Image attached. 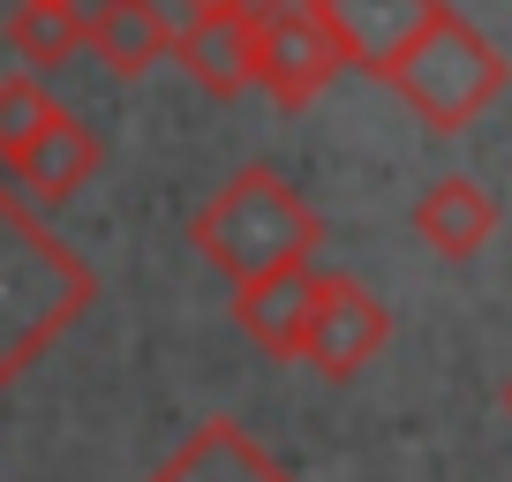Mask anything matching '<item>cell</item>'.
I'll return each mask as SVG.
<instances>
[{"label":"cell","instance_id":"1","mask_svg":"<svg viewBox=\"0 0 512 482\" xmlns=\"http://www.w3.org/2000/svg\"><path fill=\"white\" fill-rule=\"evenodd\" d=\"M91 302V264L38 219L16 181H0V385H16L68 324H83Z\"/></svg>","mask_w":512,"mask_h":482},{"label":"cell","instance_id":"2","mask_svg":"<svg viewBox=\"0 0 512 482\" xmlns=\"http://www.w3.org/2000/svg\"><path fill=\"white\" fill-rule=\"evenodd\" d=\"M189 241L211 272H226V287H256L272 272H302L317 257L324 226L279 166H234L189 219Z\"/></svg>","mask_w":512,"mask_h":482},{"label":"cell","instance_id":"3","mask_svg":"<svg viewBox=\"0 0 512 482\" xmlns=\"http://www.w3.org/2000/svg\"><path fill=\"white\" fill-rule=\"evenodd\" d=\"M377 83H392L400 106L415 113V121H430L437 136H460L467 121L512 83V61H505V46H497L490 31H475L460 8H445Z\"/></svg>","mask_w":512,"mask_h":482},{"label":"cell","instance_id":"4","mask_svg":"<svg viewBox=\"0 0 512 482\" xmlns=\"http://www.w3.org/2000/svg\"><path fill=\"white\" fill-rule=\"evenodd\" d=\"M256 91H272V106H309L324 83L347 68V46L332 31L324 0H256Z\"/></svg>","mask_w":512,"mask_h":482},{"label":"cell","instance_id":"5","mask_svg":"<svg viewBox=\"0 0 512 482\" xmlns=\"http://www.w3.org/2000/svg\"><path fill=\"white\" fill-rule=\"evenodd\" d=\"M384 339H392V309H384L377 294L362 287V279L324 272L317 324H309V347H302L309 370H324V377H354V370H369V362L384 354Z\"/></svg>","mask_w":512,"mask_h":482},{"label":"cell","instance_id":"6","mask_svg":"<svg viewBox=\"0 0 512 482\" xmlns=\"http://www.w3.org/2000/svg\"><path fill=\"white\" fill-rule=\"evenodd\" d=\"M317 294H324V272H317V264H302V272H272V279H256V287H234V324H241L264 354L302 362L309 324H317Z\"/></svg>","mask_w":512,"mask_h":482},{"label":"cell","instance_id":"7","mask_svg":"<svg viewBox=\"0 0 512 482\" xmlns=\"http://www.w3.org/2000/svg\"><path fill=\"white\" fill-rule=\"evenodd\" d=\"M324 8H332V31L347 46V68H369V76H384L445 16V0H324Z\"/></svg>","mask_w":512,"mask_h":482},{"label":"cell","instance_id":"8","mask_svg":"<svg viewBox=\"0 0 512 482\" xmlns=\"http://www.w3.org/2000/svg\"><path fill=\"white\" fill-rule=\"evenodd\" d=\"M174 61L189 68L204 91L234 98L256 83V16L249 8H204V16H181Z\"/></svg>","mask_w":512,"mask_h":482},{"label":"cell","instance_id":"9","mask_svg":"<svg viewBox=\"0 0 512 482\" xmlns=\"http://www.w3.org/2000/svg\"><path fill=\"white\" fill-rule=\"evenodd\" d=\"M151 482H294V475H287L264 445H256L241 422L211 415V422H196V430L181 437V452H174Z\"/></svg>","mask_w":512,"mask_h":482},{"label":"cell","instance_id":"10","mask_svg":"<svg viewBox=\"0 0 512 482\" xmlns=\"http://www.w3.org/2000/svg\"><path fill=\"white\" fill-rule=\"evenodd\" d=\"M83 23H91V53L113 68V76L159 68L166 53H174V38H181V23L166 16L159 0H91Z\"/></svg>","mask_w":512,"mask_h":482},{"label":"cell","instance_id":"11","mask_svg":"<svg viewBox=\"0 0 512 482\" xmlns=\"http://www.w3.org/2000/svg\"><path fill=\"white\" fill-rule=\"evenodd\" d=\"M8 174H16V189L31 196V204H68V196H83V189H91V174H98V136L61 106L46 129H38V144L23 151Z\"/></svg>","mask_w":512,"mask_h":482},{"label":"cell","instance_id":"12","mask_svg":"<svg viewBox=\"0 0 512 482\" xmlns=\"http://www.w3.org/2000/svg\"><path fill=\"white\" fill-rule=\"evenodd\" d=\"M415 234L430 241L437 257H475V249H490V234H497L490 189H482L475 174H437L430 189L415 196Z\"/></svg>","mask_w":512,"mask_h":482},{"label":"cell","instance_id":"13","mask_svg":"<svg viewBox=\"0 0 512 482\" xmlns=\"http://www.w3.org/2000/svg\"><path fill=\"white\" fill-rule=\"evenodd\" d=\"M8 46H16V61L31 76H46V68H68L76 53H91V23H83V8L23 0L16 16H8Z\"/></svg>","mask_w":512,"mask_h":482},{"label":"cell","instance_id":"14","mask_svg":"<svg viewBox=\"0 0 512 482\" xmlns=\"http://www.w3.org/2000/svg\"><path fill=\"white\" fill-rule=\"evenodd\" d=\"M53 91L31 76V68H16V76H0V166H16L23 151L38 144V129L53 121Z\"/></svg>","mask_w":512,"mask_h":482},{"label":"cell","instance_id":"15","mask_svg":"<svg viewBox=\"0 0 512 482\" xmlns=\"http://www.w3.org/2000/svg\"><path fill=\"white\" fill-rule=\"evenodd\" d=\"M204 8H256V0H181V16H204Z\"/></svg>","mask_w":512,"mask_h":482},{"label":"cell","instance_id":"16","mask_svg":"<svg viewBox=\"0 0 512 482\" xmlns=\"http://www.w3.org/2000/svg\"><path fill=\"white\" fill-rule=\"evenodd\" d=\"M505 415H512V377H505Z\"/></svg>","mask_w":512,"mask_h":482},{"label":"cell","instance_id":"17","mask_svg":"<svg viewBox=\"0 0 512 482\" xmlns=\"http://www.w3.org/2000/svg\"><path fill=\"white\" fill-rule=\"evenodd\" d=\"M53 8H83V0H53Z\"/></svg>","mask_w":512,"mask_h":482}]
</instances>
